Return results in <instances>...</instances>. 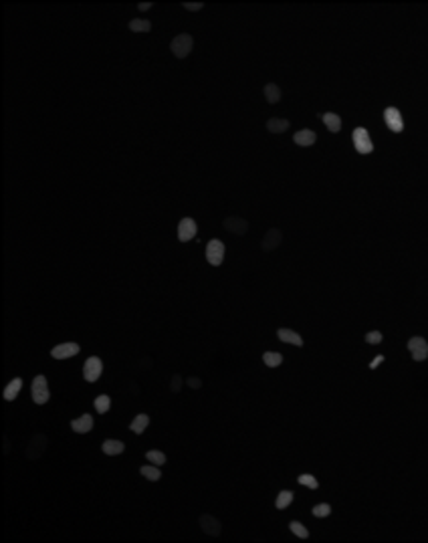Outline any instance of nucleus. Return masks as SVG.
Listing matches in <instances>:
<instances>
[{"label": "nucleus", "instance_id": "f3484780", "mask_svg": "<svg viewBox=\"0 0 428 543\" xmlns=\"http://www.w3.org/2000/svg\"><path fill=\"white\" fill-rule=\"evenodd\" d=\"M101 451H103L107 457H117V455H122V453L126 451V444H124L122 440L109 438V440H105V442L101 444Z\"/></svg>", "mask_w": 428, "mask_h": 543}, {"label": "nucleus", "instance_id": "f704fd0d", "mask_svg": "<svg viewBox=\"0 0 428 543\" xmlns=\"http://www.w3.org/2000/svg\"><path fill=\"white\" fill-rule=\"evenodd\" d=\"M186 386H190L192 390H200L202 388V380L200 377H186Z\"/></svg>", "mask_w": 428, "mask_h": 543}, {"label": "nucleus", "instance_id": "a878e982", "mask_svg": "<svg viewBox=\"0 0 428 543\" xmlns=\"http://www.w3.org/2000/svg\"><path fill=\"white\" fill-rule=\"evenodd\" d=\"M139 473H141V477L144 479H148V481H160V477H162V470H160V466L158 464H146V466H141L139 468Z\"/></svg>", "mask_w": 428, "mask_h": 543}, {"label": "nucleus", "instance_id": "423d86ee", "mask_svg": "<svg viewBox=\"0 0 428 543\" xmlns=\"http://www.w3.org/2000/svg\"><path fill=\"white\" fill-rule=\"evenodd\" d=\"M222 226H224L226 232L236 234V237H245V234L249 232V228H251L249 220L243 218V216H226V218L222 220Z\"/></svg>", "mask_w": 428, "mask_h": 543}, {"label": "nucleus", "instance_id": "9d476101", "mask_svg": "<svg viewBox=\"0 0 428 543\" xmlns=\"http://www.w3.org/2000/svg\"><path fill=\"white\" fill-rule=\"evenodd\" d=\"M196 232H198V224H196V220L194 218H182L180 222H178V241L180 243H188V241H192L194 237H196Z\"/></svg>", "mask_w": 428, "mask_h": 543}, {"label": "nucleus", "instance_id": "1a4fd4ad", "mask_svg": "<svg viewBox=\"0 0 428 543\" xmlns=\"http://www.w3.org/2000/svg\"><path fill=\"white\" fill-rule=\"evenodd\" d=\"M103 374V362L97 358V356H91L87 358L85 364H83V377L87 382H97Z\"/></svg>", "mask_w": 428, "mask_h": 543}, {"label": "nucleus", "instance_id": "bb28decb", "mask_svg": "<svg viewBox=\"0 0 428 543\" xmlns=\"http://www.w3.org/2000/svg\"><path fill=\"white\" fill-rule=\"evenodd\" d=\"M129 31H133V33H150L152 31V22L148 18H133V20H129Z\"/></svg>", "mask_w": 428, "mask_h": 543}, {"label": "nucleus", "instance_id": "6ab92c4d", "mask_svg": "<svg viewBox=\"0 0 428 543\" xmlns=\"http://www.w3.org/2000/svg\"><path fill=\"white\" fill-rule=\"evenodd\" d=\"M263 95H265V99H267V103H271V105H275V103H279L281 101V87L277 83H267L265 87H263Z\"/></svg>", "mask_w": 428, "mask_h": 543}, {"label": "nucleus", "instance_id": "e433bc0d", "mask_svg": "<svg viewBox=\"0 0 428 543\" xmlns=\"http://www.w3.org/2000/svg\"><path fill=\"white\" fill-rule=\"evenodd\" d=\"M137 8H139L141 12H144V10H150V8H152V2H139Z\"/></svg>", "mask_w": 428, "mask_h": 543}, {"label": "nucleus", "instance_id": "f03ea898", "mask_svg": "<svg viewBox=\"0 0 428 543\" xmlns=\"http://www.w3.org/2000/svg\"><path fill=\"white\" fill-rule=\"evenodd\" d=\"M406 347H408L410 358L414 362H424V360H428V341L422 335H412L406 341Z\"/></svg>", "mask_w": 428, "mask_h": 543}, {"label": "nucleus", "instance_id": "b1692460", "mask_svg": "<svg viewBox=\"0 0 428 543\" xmlns=\"http://www.w3.org/2000/svg\"><path fill=\"white\" fill-rule=\"evenodd\" d=\"M148 424H150V416L148 414H137V416L129 422V430L135 432V434H141L148 428Z\"/></svg>", "mask_w": 428, "mask_h": 543}, {"label": "nucleus", "instance_id": "412c9836", "mask_svg": "<svg viewBox=\"0 0 428 543\" xmlns=\"http://www.w3.org/2000/svg\"><path fill=\"white\" fill-rule=\"evenodd\" d=\"M331 513H334V507H331V503L327 501L315 503L313 509H311V515L315 519H327V517H331Z\"/></svg>", "mask_w": 428, "mask_h": 543}, {"label": "nucleus", "instance_id": "2f4dec72", "mask_svg": "<svg viewBox=\"0 0 428 543\" xmlns=\"http://www.w3.org/2000/svg\"><path fill=\"white\" fill-rule=\"evenodd\" d=\"M146 459L150 460L152 464H158V466H162V464L166 462V455H164L162 451H148V453H146Z\"/></svg>", "mask_w": 428, "mask_h": 543}, {"label": "nucleus", "instance_id": "7ed1b4c3", "mask_svg": "<svg viewBox=\"0 0 428 543\" xmlns=\"http://www.w3.org/2000/svg\"><path fill=\"white\" fill-rule=\"evenodd\" d=\"M192 46H194V39H192L188 33H182V35L174 37L170 42L172 53H174V57H178V59H186V57L192 53Z\"/></svg>", "mask_w": 428, "mask_h": 543}, {"label": "nucleus", "instance_id": "c756f323", "mask_svg": "<svg viewBox=\"0 0 428 543\" xmlns=\"http://www.w3.org/2000/svg\"><path fill=\"white\" fill-rule=\"evenodd\" d=\"M93 404H95V410H97L99 414H105V412L111 408V398H109L107 394H101V396H97V398H95V402H93Z\"/></svg>", "mask_w": 428, "mask_h": 543}, {"label": "nucleus", "instance_id": "4be33fe9", "mask_svg": "<svg viewBox=\"0 0 428 543\" xmlns=\"http://www.w3.org/2000/svg\"><path fill=\"white\" fill-rule=\"evenodd\" d=\"M44 444H46V438H44V436H41V434L35 436L33 442L29 444V453H27V457H29V459H37L39 455H43Z\"/></svg>", "mask_w": 428, "mask_h": 543}, {"label": "nucleus", "instance_id": "393cba45", "mask_svg": "<svg viewBox=\"0 0 428 543\" xmlns=\"http://www.w3.org/2000/svg\"><path fill=\"white\" fill-rule=\"evenodd\" d=\"M260 358H263V364L267 368H279L283 364V353H279V351H265Z\"/></svg>", "mask_w": 428, "mask_h": 543}, {"label": "nucleus", "instance_id": "a211bd4d", "mask_svg": "<svg viewBox=\"0 0 428 543\" xmlns=\"http://www.w3.org/2000/svg\"><path fill=\"white\" fill-rule=\"evenodd\" d=\"M293 501H295V493H293L291 489H283V491H279L277 497H275V509H277V511H283V509H287Z\"/></svg>", "mask_w": 428, "mask_h": 543}, {"label": "nucleus", "instance_id": "6e6552de", "mask_svg": "<svg viewBox=\"0 0 428 543\" xmlns=\"http://www.w3.org/2000/svg\"><path fill=\"white\" fill-rule=\"evenodd\" d=\"M384 124H386V127H388L390 131H394V133H402V131H404V120H402V113H400L398 107H394V105L386 107L384 109Z\"/></svg>", "mask_w": 428, "mask_h": 543}, {"label": "nucleus", "instance_id": "5701e85b", "mask_svg": "<svg viewBox=\"0 0 428 543\" xmlns=\"http://www.w3.org/2000/svg\"><path fill=\"white\" fill-rule=\"evenodd\" d=\"M20 388H22V380L20 377H14L12 382H8V386L4 388V400L6 402H12L16 396H18V392H20Z\"/></svg>", "mask_w": 428, "mask_h": 543}, {"label": "nucleus", "instance_id": "2eb2a0df", "mask_svg": "<svg viewBox=\"0 0 428 543\" xmlns=\"http://www.w3.org/2000/svg\"><path fill=\"white\" fill-rule=\"evenodd\" d=\"M93 416L91 414H81L79 418H75L73 422H71V428H73V432H77V434H87V432H91L93 430Z\"/></svg>", "mask_w": 428, "mask_h": 543}, {"label": "nucleus", "instance_id": "dca6fc26", "mask_svg": "<svg viewBox=\"0 0 428 543\" xmlns=\"http://www.w3.org/2000/svg\"><path fill=\"white\" fill-rule=\"evenodd\" d=\"M321 122L325 124L327 131H331V133H340V131H342V126H343L342 117H340L338 113H334V111L323 113V115H321Z\"/></svg>", "mask_w": 428, "mask_h": 543}, {"label": "nucleus", "instance_id": "7c9ffc66", "mask_svg": "<svg viewBox=\"0 0 428 543\" xmlns=\"http://www.w3.org/2000/svg\"><path fill=\"white\" fill-rule=\"evenodd\" d=\"M364 341L368 345H380L384 341V334L380 329H372V332H368V334L364 335Z\"/></svg>", "mask_w": 428, "mask_h": 543}, {"label": "nucleus", "instance_id": "c85d7f7f", "mask_svg": "<svg viewBox=\"0 0 428 543\" xmlns=\"http://www.w3.org/2000/svg\"><path fill=\"white\" fill-rule=\"evenodd\" d=\"M289 531H291L295 537H299V539H309V535H311V533H309V529H307V527H305L301 521H297V519L289 523Z\"/></svg>", "mask_w": 428, "mask_h": 543}, {"label": "nucleus", "instance_id": "0eeeda50", "mask_svg": "<svg viewBox=\"0 0 428 543\" xmlns=\"http://www.w3.org/2000/svg\"><path fill=\"white\" fill-rule=\"evenodd\" d=\"M224 252H226V247H224L222 241H218V239L208 241V245H206V261L212 267H220L224 263Z\"/></svg>", "mask_w": 428, "mask_h": 543}, {"label": "nucleus", "instance_id": "4468645a", "mask_svg": "<svg viewBox=\"0 0 428 543\" xmlns=\"http://www.w3.org/2000/svg\"><path fill=\"white\" fill-rule=\"evenodd\" d=\"M277 337L283 341V343H289V345H295V347H303V337L297 332L289 329V327H279L277 329Z\"/></svg>", "mask_w": 428, "mask_h": 543}, {"label": "nucleus", "instance_id": "aec40b11", "mask_svg": "<svg viewBox=\"0 0 428 543\" xmlns=\"http://www.w3.org/2000/svg\"><path fill=\"white\" fill-rule=\"evenodd\" d=\"M265 127L271 133H285L291 127V124H289V120H283V117H271V120H267Z\"/></svg>", "mask_w": 428, "mask_h": 543}, {"label": "nucleus", "instance_id": "72a5a7b5", "mask_svg": "<svg viewBox=\"0 0 428 543\" xmlns=\"http://www.w3.org/2000/svg\"><path fill=\"white\" fill-rule=\"evenodd\" d=\"M184 8L186 10H192V12H198L204 8V2H184Z\"/></svg>", "mask_w": 428, "mask_h": 543}, {"label": "nucleus", "instance_id": "20e7f679", "mask_svg": "<svg viewBox=\"0 0 428 543\" xmlns=\"http://www.w3.org/2000/svg\"><path fill=\"white\" fill-rule=\"evenodd\" d=\"M31 394H33V402L39 404V406H43V404L49 402L51 392H49V382H46V377H44L43 374L35 376L33 386H31Z\"/></svg>", "mask_w": 428, "mask_h": 543}, {"label": "nucleus", "instance_id": "ddd939ff", "mask_svg": "<svg viewBox=\"0 0 428 543\" xmlns=\"http://www.w3.org/2000/svg\"><path fill=\"white\" fill-rule=\"evenodd\" d=\"M293 141H295V146H299V148H311V146H315V141H317V133L313 131V129H299L295 135H293Z\"/></svg>", "mask_w": 428, "mask_h": 543}, {"label": "nucleus", "instance_id": "473e14b6", "mask_svg": "<svg viewBox=\"0 0 428 543\" xmlns=\"http://www.w3.org/2000/svg\"><path fill=\"white\" fill-rule=\"evenodd\" d=\"M182 386H184V380H182V376H180V374H174V376H172V382H170V392L178 394V392L182 390Z\"/></svg>", "mask_w": 428, "mask_h": 543}, {"label": "nucleus", "instance_id": "cd10ccee", "mask_svg": "<svg viewBox=\"0 0 428 543\" xmlns=\"http://www.w3.org/2000/svg\"><path fill=\"white\" fill-rule=\"evenodd\" d=\"M297 483L303 485V487H307V489H311V491H317V489H319V481H317V477L311 475V473H303V475H299V477H297Z\"/></svg>", "mask_w": 428, "mask_h": 543}, {"label": "nucleus", "instance_id": "f257e3e1", "mask_svg": "<svg viewBox=\"0 0 428 543\" xmlns=\"http://www.w3.org/2000/svg\"><path fill=\"white\" fill-rule=\"evenodd\" d=\"M351 141H353V148L358 154L362 156H368L374 152V141L370 137V131L366 127H355L353 133H351Z\"/></svg>", "mask_w": 428, "mask_h": 543}, {"label": "nucleus", "instance_id": "9b49d317", "mask_svg": "<svg viewBox=\"0 0 428 543\" xmlns=\"http://www.w3.org/2000/svg\"><path fill=\"white\" fill-rule=\"evenodd\" d=\"M79 351H81L79 343H75V341H65V343L55 345V347L51 349V356H53L55 360H67V358L77 356Z\"/></svg>", "mask_w": 428, "mask_h": 543}, {"label": "nucleus", "instance_id": "f8f14e48", "mask_svg": "<svg viewBox=\"0 0 428 543\" xmlns=\"http://www.w3.org/2000/svg\"><path fill=\"white\" fill-rule=\"evenodd\" d=\"M281 243H283V232L279 228H269L260 241V249L265 252H273L281 247Z\"/></svg>", "mask_w": 428, "mask_h": 543}, {"label": "nucleus", "instance_id": "c9c22d12", "mask_svg": "<svg viewBox=\"0 0 428 543\" xmlns=\"http://www.w3.org/2000/svg\"><path fill=\"white\" fill-rule=\"evenodd\" d=\"M384 362H386V358L382 356V353H378V356H376V358L370 362V370H376V368H378V366H382Z\"/></svg>", "mask_w": 428, "mask_h": 543}, {"label": "nucleus", "instance_id": "39448f33", "mask_svg": "<svg viewBox=\"0 0 428 543\" xmlns=\"http://www.w3.org/2000/svg\"><path fill=\"white\" fill-rule=\"evenodd\" d=\"M198 525H200V529L208 537H220L222 535V523H220V519L210 515V513H202L198 517Z\"/></svg>", "mask_w": 428, "mask_h": 543}]
</instances>
